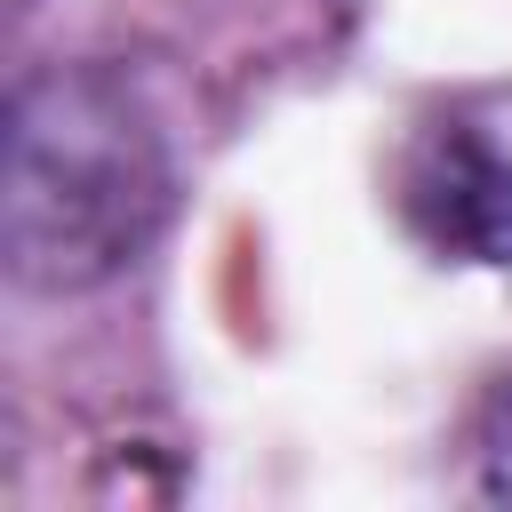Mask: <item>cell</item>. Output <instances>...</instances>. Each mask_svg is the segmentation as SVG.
<instances>
[{
    "instance_id": "7a4b0ae2",
    "label": "cell",
    "mask_w": 512,
    "mask_h": 512,
    "mask_svg": "<svg viewBox=\"0 0 512 512\" xmlns=\"http://www.w3.org/2000/svg\"><path fill=\"white\" fill-rule=\"evenodd\" d=\"M400 208L424 248L456 264H512V160L472 120H440L408 152Z\"/></svg>"
},
{
    "instance_id": "6da1fadb",
    "label": "cell",
    "mask_w": 512,
    "mask_h": 512,
    "mask_svg": "<svg viewBox=\"0 0 512 512\" xmlns=\"http://www.w3.org/2000/svg\"><path fill=\"white\" fill-rule=\"evenodd\" d=\"M8 264L40 296L120 280L176 208L152 104L104 64L24 72L8 96Z\"/></svg>"
},
{
    "instance_id": "3957f363",
    "label": "cell",
    "mask_w": 512,
    "mask_h": 512,
    "mask_svg": "<svg viewBox=\"0 0 512 512\" xmlns=\"http://www.w3.org/2000/svg\"><path fill=\"white\" fill-rule=\"evenodd\" d=\"M472 472H480V496L512 504V376L488 392V408L472 424Z\"/></svg>"
}]
</instances>
